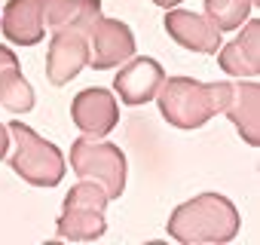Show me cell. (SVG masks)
Returning <instances> with one entry per match:
<instances>
[{
	"instance_id": "obj_15",
	"label": "cell",
	"mask_w": 260,
	"mask_h": 245,
	"mask_svg": "<svg viewBox=\"0 0 260 245\" xmlns=\"http://www.w3.org/2000/svg\"><path fill=\"white\" fill-rule=\"evenodd\" d=\"M254 0H205V16L217 25V31H236L248 22Z\"/></svg>"
},
{
	"instance_id": "obj_7",
	"label": "cell",
	"mask_w": 260,
	"mask_h": 245,
	"mask_svg": "<svg viewBox=\"0 0 260 245\" xmlns=\"http://www.w3.org/2000/svg\"><path fill=\"white\" fill-rule=\"evenodd\" d=\"M135 55V34L125 22L116 19H98L89 31V68L110 71L119 68Z\"/></svg>"
},
{
	"instance_id": "obj_14",
	"label": "cell",
	"mask_w": 260,
	"mask_h": 245,
	"mask_svg": "<svg viewBox=\"0 0 260 245\" xmlns=\"http://www.w3.org/2000/svg\"><path fill=\"white\" fill-rule=\"evenodd\" d=\"M0 104L13 113H25L34 107V89L22 77L16 52L7 46H0Z\"/></svg>"
},
{
	"instance_id": "obj_10",
	"label": "cell",
	"mask_w": 260,
	"mask_h": 245,
	"mask_svg": "<svg viewBox=\"0 0 260 245\" xmlns=\"http://www.w3.org/2000/svg\"><path fill=\"white\" fill-rule=\"evenodd\" d=\"M166 34L181 43L184 49L190 52H217L220 49V31L217 25L208 19V16H199V13H190V10H169L166 16Z\"/></svg>"
},
{
	"instance_id": "obj_8",
	"label": "cell",
	"mask_w": 260,
	"mask_h": 245,
	"mask_svg": "<svg viewBox=\"0 0 260 245\" xmlns=\"http://www.w3.org/2000/svg\"><path fill=\"white\" fill-rule=\"evenodd\" d=\"M166 80V71L156 58H144V55H132L128 62L119 65V74L113 77V89L119 92L122 104H144L150 98H156L159 86Z\"/></svg>"
},
{
	"instance_id": "obj_9",
	"label": "cell",
	"mask_w": 260,
	"mask_h": 245,
	"mask_svg": "<svg viewBox=\"0 0 260 245\" xmlns=\"http://www.w3.org/2000/svg\"><path fill=\"white\" fill-rule=\"evenodd\" d=\"M71 116H74V126L83 132V135H92V138H104L119 119V104L116 98L107 92V89H83L74 104H71Z\"/></svg>"
},
{
	"instance_id": "obj_16",
	"label": "cell",
	"mask_w": 260,
	"mask_h": 245,
	"mask_svg": "<svg viewBox=\"0 0 260 245\" xmlns=\"http://www.w3.org/2000/svg\"><path fill=\"white\" fill-rule=\"evenodd\" d=\"M13 144H10V129L4 126V122H0V160L7 157V150H10Z\"/></svg>"
},
{
	"instance_id": "obj_13",
	"label": "cell",
	"mask_w": 260,
	"mask_h": 245,
	"mask_svg": "<svg viewBox=\"0 0 260 245\" xmlns=\"http://www.w3.org/2000/svg\"><path fill=\"white\" fill-rule=\"evenodd\" d=\"M257 107H260V89H257V80H245V77H236L233 80V98L226 104V116L236 122L239 135L248 141V147H257L260 135H257Z\"/></svg>"
},
{
	"instance_id": "obj_6",
	"label": "cell",
	"mask_w": 260,
	"mask_h": 245,
	"mask_svg": "<svg viewBox=\"0 0 260 245\" xmlns=\"http://www.w3.org/2000/svg\"><path fill=\"white\" fill-rule=\"evenodd\" d=\"M83 68H89V31L64 25L52 31L49 55H46V77L52 86L71 83Z\"/></svg>"
},
{
	"instance_id": "obj_5",
	"label": "cell",
	"mask_w": 260,
	"mask_h": 245,
	"mask_svg": "<svg viewBox=\"0 0 260 245\" xmlns=\"http://www.w3.org/2000/svg\"><path fill=\"white\" fill-rule=\"evenodd\" d=\"M71 166H74L77 178L98 181L107 190L110 199L122 196L128 163H125V154L116 144L101 141V138H92V135H83L71 147Z\"/></svg>"
},
{
	"instance_id": "obj_1",
	"label": "cell",
	"mask_w": 260,
	"mask_h": 245,
	"mask_svg": "<svg viewBox=\"0 0 260 245\" xmlns=\"http://www.w3.org/2000/svg\"><path fill=\"white\" fill-rule=\"evenodd\" d=\"M233 98V80L220 83H199L190 77H166L156 101L162 116L172 122L175 129H199L208 119L226 110Z\"/></svg>"
},
{
	"instance_id": "obj_12",
	"label": "cell",
	"mask_w": 260,
	"mask_h": 245,
	"mask_svg": "<svg viewBox=\"0 0 260 245\" xmlns=\"http://www.w3.org/2000/svg\"><path fill=\"white\" fill-rule=\"evenodd\" d=\"M217 62H220V71L223 74H233V77H257L260 71V22L257 19H248L245 22V31L217 49Z\"/></svg>"
},
{
	"instance_id": "obj_3",
	"label": "cell",
	"mask_w": 260,
	"mask_h": 245,
	"mask_svg": "<svg viewBox=\"0 0 260 245\" xmlns=\"http://www.w3.org/2000/svg\"><path fill=\"white\" fill-rule=\"evenodd\" d=\"M10 141H13V157L10 166L19 178H25L34 187H55L64 178V157L61 150L37 135L25 122H10Z\"/></svg>"
},
{
	"instance_id": "obj_11",
	"label": "cell",
	"mask_w": 260,
	"mask_h": 245,
	"mask_svg": "<svg viewBox=\"0 0 260 245\" xmlns=\"http://www.w3.org/2000/svg\"><path fill=\"white\" fill-rule=\"evenodd\" d=\"M52 0H10L4 10V34L19 46H34L46 37V13Z\"/></svg>"
},
{
	"instance_id": "obj_17",
	"label": "cell",
	"mask_w": 260,
	"mask_h": 245,
	"mask_svg": "<svg viewBox=\"0 0 260 245\" xmlns=\"http://www.w3.org/2000/svg\"><path fill=\"white\" fill-rule=\"evenodd\" d=\"M153 4H156V7H162V10H175L181 0H153Z\"/></svg>"
},
{
	"instance_id": "obj_2",
	"label": "cell",
	"mask_w": 260,
	"mask_h": 245,
	"mask_svg": "<svg viewBox=\"0 0 260 245\" xmlns=\"http://www.w3.org/2000/svg\"><path fill=\"white\" fill-rule=\"evenodd\" d=\"M239 233V211L220 193H199L181 202L169 218V236L184 245L230 242Z\"/></svg>"
},
{
	"instance_id": "obj_4",
	"label": "cell",
	"mask_w": 260,
	"mask_h": 245,
	"mask_svg": "<svg viewBox=\"0 0 260 245\" xmlns=\"http://www.w3.org/2000/svg\"><path fill=\"white\" fill-rule=\"evenodd\" d=\"M107 202H110V196L98 181L80 178V184H74L64 196L61 218H58V236L80 239V242L98 239L107 230V221H104Z\"/></svg>"
}]
</instances>
